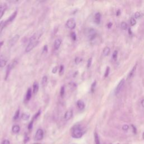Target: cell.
Masks as SVG:
<instances>
[{
  "label": "cell",
  "mask_w": 144,
  "mask_h": 144,
  "mask_svg": "<svg viewBox=\"0 0 144 144\" xmlns=\"http://www.w3.org/2000/svg\"><path fill=\"white\" fill-rule=\"evenodd\" d=\"M84 134V131L80 125H75L71 129V135L74 139L81 138Z\"/></svg>",
  "instance_id": "obj_1"
},
{
  "label": "cell",
  "mask_w": 144,
  "mask_h": 144,
  "mask_svg": "<svg viewBox=\"0 0 144 144\" xmlns=\"http://www.w3.org/2000/svg\"><path fill=\"white\" fill-rule=\"evenodd\" d=\"M66 26L69 29H74L76 27V23L73 18H70L67 21Z\"/></svg>",
  "instance_id": "obj_2"
},
{
  "label": "cell",
  "mask_w": 144,
  "mask_h": 144,
  "mask_svg": "<svg viewBox=\"0 0 144 144\" xmlns=\"http://www.w3.org/2000/svg\"><path fill=\"white\" fill-rule=\"evenodd\" d=\"M124 83H125V80L124 79H122V80L119 82V83L118 85H117V87L116 89V94L117 95L120 94V93L122 92V89H123L124 87Z\"/></svg>",
  "instance_id": "obj_3"
},
{
  "label": "cell",
  "mask_w": 144,
  "mask_h": 144,
  "mask_svg": "<svg viewBox=\"0 0 144 144\" xmlns=\"http://www.w3.org/2000/svg\"><path fill=\"white\" fill-rule=\"evenodd\" d=\"M44 131L42 129H38L35 133L34 139L36 141H40L44 138Z\"/></svg>",
  "instance_id": "obj_4"
},
{
  "label": "cell",
  "mask_w": 144,
  "mask_h": 144,
  "mask_svg": "<svg viewBox=\"0 0 144 144\" xmlns=\"http://www.w3.org/2000/svg\"><path fill=\"white\" fill-rule=\"evenodd\" d=\"M19 38H20L19 35L16 34L15 35H14V37L9 41L8 45L10 47H13V46L15 45L16 43L17 42V41L19 40Z\"/></svg>",
  "instance_id": "obj_5"
},
{
  "label": "cell",
  "mask_w": 144,
  "mask_h": 144,
  "mask_svg": "<svg viewBox=\"0 0 144 144\" xmlns=\"http://www.w3.org/2000/svg\"><path fill=\"white\" fill-rule=\"evenodd\" d=\"M96 34H97L96 32L95 29H89L88 31L87 35L89 40L92 41L93 39H95V38L96 36Z\"/></svg>",
  "instance_id": "obj_6"
},
{
  "label": "cell",
  "mask_w": 144,
  "mask_h": 144,
  "mask_svg": "<svg viewBox=\"0 0 144 144\" xmlns=\"http://www.w3.org/2000/svg\"><path fill=\"white\" fill-rule=\"evenodd\" d=\"M38 42H29V44L26 49V52H29L31 51H32V49H34L38 45Z\"/></svg>",
  "instance_id": "obj_7"
},
{
  "label": "cell",
  "mask_w": 144,
  "mask_h": 144,
  "mask_svg": "<svg viewBox=\"0 0 144 144\" xmlns=\"http://www.w3.org/2000/svg\"><path fill=\"white\" fill-rule=\"evenodd\" d=\"M16 15H17V11H16L14 12L11 15L7 20L5 21V25L6 26H8V24H9L10 23H11V22H13V20L15 19V18L16 17Z\"/></svg>",
  "instance_id": "obj_8"
},
{
  "label": "cell",
  "mask_w": 144,
  "mask_h": 144,
  "mask_svg": "<svg viewBox=\"0 0 144 144\" xmlns=\"http://www.w3.org/2000/svg\"><path fill=\"white\" fill-rule=\"evenodd\" d=\"M73 117V110L71 109L68 110L64 114V119L65 121H69Z\"/></svg>",
  "instance_id": "obj_9"
},
{
  "label": "cell",
  "mask_w": 144,
  "mask_h": 144,
  "mask_svg": "<svg viewBox=\"0 0 144 144\" xmlns=\"http://www.w3.org/2000/svg\"><path fill=\"white\" fill-rule=\"evenodd\" d=\"M62 39L60 38L56 39L55 41V42H54V49H55V50H58L60 48V45H62Z\"/></svg>",
  "instance_id": "obj_10"
},
{
  "label": "cell",
  "mask_w": 144,
  "mask_h": 144,
  "mask_svg": "<svg viewBox=\"0 0 144 144\" xmlns=\"http://www.w3.org/2000/svg\"><path fill=\"white\" fill-rule=\"evenodd\" d=\"M101 14L100 13H97L95 15L94 17V21L96 24H99L101 21Z\"/></svg>",
  "instance_id": "obj_11"
},
{
  "label": "cell",
  "mask_w": 144,
  "mask_h": 144,
  "mask_svg": "<svg viewBox=\"0 0 144 144\" xmlns=\"http://www.w3.org/2000/svg\"><path fill=\"white\" fill-rule=\"evenodd\" d=\"M13 65H12V63H11V64H9V65L8 66V68H7L6 73V75H5V80H7V79H8L9 75V74L10 73L11 70V69L14 67Z\"/></svg>",
  "instance_id": "obj_12"
},
{
  "label": "cell",
  "mask_w": 144,
  "mask_h": 144,
  "mask_svg": "<svg viewBox=\"0 0 144 144\" xmlns=\"http://www.w3.org/2000/svg\"><path fill=\"white\" fill-rule=\"evenodd\" d=\"M77 105L79 109L83 110L85 109V105L83 101H82V100H78L77 103Z\"/></svg>",
  "instance_id": "obj_13"
},
{
  "label": "cell",
  "mask_w": 144,
  "mask_h": 144,
  "mask_svg": "<svg viewBox=\"0 0 144 144\" xmlns=\"http://www.w3.org/2000/svg\"><path fill=\"white\" fill-rule=\"evenodd\" d=\"M6 6L4 5H0V19H1L2 16L4 15V13L6 11Z\"/></svg>",
  "instance_id": "obj_14"
},
{
  "label": "cell",
  "mask_w": 144,
  "mask_h": 144,
  "mask_svg": "<svg viewBox=\"0 0 144 144\" xmlns=\"http://www.w3.org/2000/svg\"><path fill=\"white\" fill-rule=\"evenodd\" d=\"M39 85L37 82H34L33 85V93L34 94H36L38 91Z\"/></svg>",
  "instance_id": "obj_15"
},
{
  "label": "cell",
  "mask_w": 144,
  "mask_h": 144,
  "mask_svg": "<svg viewBox=\"0 0 144 144\" xmlns=\"http://www.w3.org/2000/svg\"><path fill=\"white\" fill-rule=\"evenodd\" d=\"M32 91L31 88H28V89L27 90V92L26 93V100L27 101H29L30 100V99H31L32 97Z\"/></svg>",
  "instance_id": "obj_16"
},
{
  "label": "cell",
  "mask_w": 144,
  "mask_h": 144,
  "mask_svg": "<svg viewBox=\"0 0 144 144\" xmlns=\"http://www.w3.org/2000/svg\"><path fill=\"white\" fill-rule=\"evenodd\" d=\"M20 128L19 127V125H14L13 128H12V131L14 134H17V133H19L20 131Z\"/></svg>",
  "instance_id": "obj_17"
},
{
  "label": "cell",
  "mask_w": 144,
  "mask_h": 144,
  "mask_svg": "<svg viewBox=\"0 0 144 144\" xmlns=\"http://www.w3.org/2000/svg\"><path fill=\"white\" fill-rule=\"evenodd\" d=\"M136 67H137V65H135L134 67V68H132V69L131 70V71H130V72H129V74H128V78H131L133 77V75H134L135 72L136 70Z\"/></svg>",
  "instance_id": "obj_18"
},
{
  "label": "cell",
  "mask_w": 144,
  "mask_h": 144,
  "mask_svg": "<svg viewBox=\"0 0 144 144\" xmlns=\"http://www.w3.org/2000/svg\"><path fill=\"white\" fill-rule=\"evenodd\" d=\"M110 52V49L109 47H105L103 50V54L105 56H108Z\"/></svg>",
  "instance_id": "obj_19"
},
{
  "label": "cell",
  "mask_w": 144,
  "mask_h": 144,
  "mask_svg": "<svg viewBox=\"0 0 144 144\" xmlns=\"http://www.w3.org/2000/svg\"><path fill=\"white\" fill-rule=\"evenodd\" d=\"M47 81H48L47 77L45 75V76L42 78V82H41V85L42 86V87H45V86L47 85Z\"/></svg>",
  "instance_id": "obj_20"
},
{
  "label": "cell",
  "mask_w": 144,
  "mask_h": 144,
  "mask_svg": "<svg viewBox=\"0 0 144 144\" xmlns=\"http://www.w3.org/2000/svg\"><path fill=\"white\" fill-rule=\"evenodd\" d=\"M30 115L27 113H23L21 115V119L24 121H28L29 119Z\"/></svg>",
  "instance_id": "obj_21"
},
{
  "label": "cell",
  "mask_w": 144,
  "mask_h": 144,
  "mask_svg": "<svg viewBox=\"0 0 144 144\" xmlns=\"http://www.w3.org/2000/svg\"><path fill=\"white\" fill-rule=\"evenodd\" d=\"M94 138H95V143H96V144H100L99 137V136H98V133H97L96 132H95V134H94Z\"/></svg>",
  "instance_id": "obj_22"
},
{
  "label": "cell",
  "mask_w": 144,
  "mask_h": 144,
  "mask_svg": "<svg viewBox=\"0 0 144 144\" xmlns=\"http://www.w3.org/2000/svg\"><path fill=\"white\" fill-rule=\"evenodd\" d=\"M5 27H6L5 21H1V22H0V34H1L3 29V28H4Z\"/></svg>",
  "instance_id": "obj_23"
},
{
  "label": "cell",
  "mask_w": 144,
  "mask_h": 144,
  "mask_svg": "<svg viewBox=\"0 0 144 144\" xmlns=\"http://www.w3.org/2000/svg\"><path fill=\"white\" fill-rule=\"evenodd\" d=\"M7 64V61L5 59H0V67L3 68L5 67Z\"/></svg>",
  "instance_id": "obj_24"
},
{
  "label": "cell",
  "mask_w": 144,
  "mask_h": 144,
  "mask_svg": "<svg viewBox=\"0 0 144 144\" xmlns=\"http://www.w3.org/2000/svg\"><path fill=\"white\" fill-rule=\"evenodd\" d=\"M19 115H20V110L18 109L15 113V115L14 116V120H17L18 118L19 117Z\"/></svg>",
  "instance_id": "obj_25"
},
{
  "label": "cell",
  "mask_w": 144,
  "mask_h": 144,
  "mask_svg": "<svg viewBox=\"0 0 144 144\" xmlns=\"http://www.w3.org/2000/svg\"><path fill=\"white\" fill-rule=\"evenodd\" d=\"M70 36H71V38L72 39V40L75 41V40H76L77 39V35H76V34H75V32H71V34H70Z\"/></svg>",
  "instance_id": "obj_26"
},
{
  "label": "cell",
  "mask_w": 144,
  "mask_h": 144,
  "mask_svg": "<svg viewBox=\"0 0 144 144\" xmlns=\"http://www.w3.org/2000/svg\"><path fill=\"white\" fill-rule=\"evenodd\" d=\"M127 24L125 22H122V24H121V28L123 29V30H125V29H127Z\"/></svg>",
  "instance_id": "obj_27"
},
{
  "label": "cell",
  "mask_w": 144,
  "mask_h": 144,
  "mask_svg": "<svg viewBox=\"0 0 144 144\" xmlns=\"http://www.w3.org/2000/svg\"><path fill=\"white\" fill-rule=\"evenodd\" d=\"M34 120L32 119L31 122L29 123V124L28 125V129L29 130H31V129H32V128H33V123H34Z\"/></svg>",
  "instance_id": "obj_28"
},
{
  "label": "cell",
  "mask_w": 144,
  "mask_h": 144,
  "mask_svg": "<svg viewBox=\"0 0 144 144\" xmlns=\"http://www.w3.org/2000/svg\"><path fill=\"white\" fill-rule=\"evenodd\" d=\"M64 94H65V88H64V86H63V87L61 88V89H60V96H61V97L63 98L64 96Z\"/></svg>",
  "instance_id": "obj_29"
},
{
  "label": "cell",
  "mask_w": 144,
  "mask_h": 144,
  "mask_svg": "<svg viewBox=\"0 0 144 144\" xmlns=\"http://www.w3.org/2000/svg\"><path fill=\"white\" fill-rule=\"evenodd\" d=\"M64 67L63 65H61L60 67V69H59V75H62L64 73Z\"/></svg>",
  "instance_id": "obj_30"
},
{
  "label": "cell",
  "mask_w": 144,
  "mask_h": 144,
  "mask_svg": "<svg viewBox=\"0 0 144 144\" xmlns=\"http://www.w3.org/2000/svg\"><path fill=\"white\" fill-rule=\"evenodd\" d=\"M40 114H41V111L40 110H39V111H38V112L37 113H36L35 115H34V116H33V118H32V119H33L34 121V120H35L36 119H37L39 116H40Z\"/></svg>",
  "instance_id": "obj_31"
},
{
  "label": "cell",
  "mask_w": 144,
  "mask_h": 144,
  "mask_svg": "<svg viewBox=\"0 0 144 144\" xmlns=\"http://www.w3.org/2000/svg\"><path fill=\"white\" fill-rule=\"evenodd\" d=\"M130 23H131V25L132 26H134L136 24V21L135 19V18H134V17L131 18V20H130Z\"/></svg>",
  "instance_id": "obj_32"
},
{
  "label": "cell",
  "mask_w": 144,
  "mask_h": 144,
  "mask_svg": "<svg viewBox=\"0 0 144 144\" xmlns=\"http://www.w3.org/2000/svg\"><path fill=\"white\" fill-rule=\"evenodd\" d=\"M109 71H110V68L109 67H107L106 68V69L105 73V75H104V76H105V77H107L108 76V75H109Z\"/></svg>",
  "instance_id": "obj_33"
},
{
  "label": "cell",
  "mask_w": 144,
  "mask_h": 144,
  "mask_svg": "<svg viewBox=\"0 0 144 144\" xmlns=\"http://www.w3.org/2000/svg\"><path fill=\"white\" fill-rule=\"evenodd\" d=\"M135 16L136 19H139V18H140L141 16V14L140 12H136L135 14Z\"/></svg>",
  "instance_id": "obj_34"
},
{
  "label": "cell",
  "mask_w": 144,
  "mask_h": 144,
  "mask_svg": "<svg viewBox=\"0 0 144 144\" xmlns=\"http://www.w3.org/2000/svg\"><path fill=\"white\" fill-rule=\"evenodd\" d=\"M117 55H118V52L117 51H115L113 54V56H112V57H113V59L114 60H116L117 58Z\"/></svg>",
  "instance_id": "obj_35"
},
{
  "label": "cell",
  "mask_w": 144,
  "mask_h": 144,
  "mask_svg": "<svg viewBox=\"0 0 144 144\" xmlns=\"http://www.w3.org/2000/svg\"><path fill=\"white\" fill-rule=\"evenodd\" d=\"M82 62V59L80 58V57H76L75 59V63L77 64H80Z\"/></svg>",
  "instance_id": "obj_36"
},
{
  "label": "cell",
  "mask_w": 144,
  "mask_h": 144,
  "mask_svg": "<svg viewBox=\"0 0 144 144\" xmlns=\"http://www.w3.org/2000/svg\"><path fill=\"white\" fill-rule=\"evenodd\" d=\"M29 140V136L27 135V134H26V135L24 136V143H26Z\"/></svg>",
  "instance_id": "obj_37"
},
{
  "label": "cell",
  "mask_w": 144,
  "mask_h": 144,
  "mask_svg": "<svg viewBox=\"0 0 144 144\" xmlns=\"http://www.w3.org/2000/svg\"><path fill=\"white\" fill-rule=\"evenodd\" d=\"M92 63V58H89L87 62V68H89L91 65Z\"/></svg>",
  "instance_id": "obj_38"
},
{
  "label": "cell",
  "mask_w": 144,
  "mask_h": 144,
  "mask_svg": "<svg viewBox=\"0 0 144 144\" xmlns=\"http://www.w3.org/2000/svg\"><path fill=\"white\" fill-rule=\"evenodd\" d=\"M122 129H123V130L124 131H127L129 129V126L128 125L125 124L123 126V127H122Z\"/></svg>",
  "instance_id": "obj_39"
},
{
  "label": "cell",
  "mask_w": 144,
  "mask_h": 144,
  "mask_svg": "<svg viewBox=\"0 0 144 144\" xmlns=\"http://www.w3.org/2000/svg\"><path fill=\"white\" fill-rule=\"evenodd\" d=\"M95 85H96V82H93V83L92 85V86H91V91H92V92H93V91H94L95 87Z\"/></svg>",
  "instance_id": "obj_40"
},
{
  "label": "cell",
  "mask_w": 144,
  "mask_h": 144,
  "mask_svg": "<svg viewBox=\"0 0 144 144\" xmlns=\"http://www.w3.org/2000/svg\"><path fill=\"white\" fill-rule=\"evenodd\" d=\"M57 67H54V68H53V69H52V73H53V74H55V73H56V72L57 71Z\"/></svg>",
  "instance_id": "obj_41"
},
{
  "label": "cell",
  "mask_w": 144,
  "mask_h": 144,
  "mask_svg": "<svg viewBox=\"0 0 144 144\" xmlns=\"http://www.w3.org/2000/svg\"><path fill=\"white\" fill-rule=\"evenodd\" d=\"M2 144H10V143L8 140H5L3 141Z\"/></svg>",
  "instance_id": "obj_42"
},
{
  "label": "cell",
  "mask_w": 144,
  "mask_h": 144,
  "mask_svg": "<svg viewBox=\"0 0 144 144\" xmlns=\"http://www.w3.org/2000/svg\"><path fill=\"white\" fill-rule=\"evenodd\" d=\"M47 50H48V47H47V46L45 45V46L44 47V49H43V51H44V52H47Z\"/></svg>",
  "instance_id": "obj_43"
},
{
  "label": "cell",
  "mask_w": 144,
  "mask_h": 144,
  "mask_svg": "<svg viewBox=\"0 0 144 144\" xmlns=\"http://www.w3.org/2000/svg\"><path fill=\"white\" fill-rule=\"evenodd\" d=\"M107 28H111V27L112 26V23H109L107 24Z\"/></svg>",
  "instance_id": "obj_44"
},
{
  "label": "cell",
  "mask_w": 144,
  "mask_h": 144,
  "mask_svg": "<svg viewBox=\"0 0 144 144\" xmlns=\"http://www.w3.org/2000/svg\"><path fill=\"white\" fill-rule=\"evenodd\" d=\"M132 128H133V129H134V132L135 133H135H136V128L134 127V125H132Z\"/></svg>",
  "instance_id": "obj_45"
},
{
  "label": "cell",
  "mask_w": 144,
  "mask_h": 144,
  "mask_svg": "<svg viewBox=\"0 0 144 144\" xmlns=\"http://www.w3.org/2000/svg\"><path fill=\"white\" fill-rule=\"evenodd\" d=\"M3 43H4V42H3V41L0 42V49H1V47L2 46V45H3Z\"/></svg>",
  "instance_id": "obj_46"
},
{
  "label": "cell",
  "mask_w": 144,
  "mask_h": 144,
  "mask_svg": "<svg viewBox=\"0 0 144 144\" xmlns=\"http://www.w3.org/2000/svg\"><path fill=\"white\" fill-rule=\"evenodd\" d=\"M120 13H121V12H120V10H118V11L117 12V16H119V15H120Z\"/></svg>",
  "instance_id": "obj_47"
},
{
  "label": "cell",
  "mask_w": 144,
  "mask_h": 144,
  "mask_svg": "<svg viewBox=\"0 0 144 144\" xmlns=\"http://www.w3.org/2000/svg\"><path fill=\"white\" fill-rule=\"evenodd\" d=\"M141 104H142V106L144 107V100H142Z\"/></svg>",
  "instance_id": "obj_48"
},
{
  "label": "cell",
  "mask_w": 144,
  "mask_h": 144,
  "mask_svg": "<svg viewBox=\"0 0 144 144\" xmlns=\"http://www.w3.org/2000/svg\"><path fill=\"white\" fill-rule=\"evenodd\" d=\"M128 31H129V34H132V31H131V29H130V28H129Z\"/></svg>",
  "instance_id": "obj_49"
},
{
  "label": "cell",
  "mask_w": 144,
  "mask_h": 144,
  "mask_svg": "<svg viewBox=\"0 0 144 144\" xmlns=\"http://www.w3.org/2000/svg\"><path fill=\"white\" fill-rule=\"evenodd\" d=\"M142 137H143V139L144 140V132L143 133V134H142Z\"/></svg>",
  "instance_id": "obj_50"
},
{
  "label": "cell",
  "mask_w": 144,
  "mask_h": 144,
  "mask_svg": "<svg viewBox=\"0 0 144 144\" xmlns=\"http://www.w3.org/2000/svg\"><path fill=\"white\" fill-rule=\"evenodd\" d=\"M33 144H41V143H34Z\"/></svg>",
  "instance_id": "obj_51"
}]
</instances>
